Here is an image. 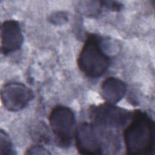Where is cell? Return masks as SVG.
I'll list each match as a JSON object with an SVG mask.
<instances>
[{"label":"cell","mask_w":155,"mask_h":155,"mask_svg":"<svg viewBox=\"0 0 155 155\" xmlns=\"http://www.w3.org/2000/svg\"><path fill=\"white\" fill-rule=\"evenodd\" d=\"M126 91L125 83L115 77H108L103 81L101 85L102 97L107 103L112 105H114L122 100Z\"/></svg>","instance_id":"ba28073f"},{"label":"cell","mask_w":155,"mask_h":155,"mask_svg":"<svg viewBox=\"0 0 155 155\" xmlns=\"http://www.w3.org/2000/svg\"><path fill=\"white\" fill-rule=\"evenodd\" d=\"M26 154H49L48 150L41 145H33L28 148L25 152Z\"/></svg>","instance_id":"4fadbf2b"},{"label":"cell","mask_w":155,"mask_h":155,"mask_svg":"<svg viewBox=\"0 0 155 155\" xmlns=\"http://www.w3.org/2000/svg\"><path fill=\"white\" fill-rule=\"evenodd\" d=\"M75 144L82 154H100L102 153L101 141L92 124L82 122L76 128Z\"/></svg>","instance_id":"8992f818"},{"label":"cell","mask_w":155,"mask_h":155,"mask_svg":"<svg viewBox=\"0 0 155 155\" xmlns=\"http://www.w3.org/2000/svg\"><path fill=\"white\" fill-rule=\"evenodd\" d=\"M1 97L4 107L10 111H18L25 108L34 98L33 91L20 82H10L1 88Z\"/></svg>","instance_id":"5b68a950"},{"label":"cell","mask_w":155,"mask_h":155,"mask_svg":"<svg viewBox=\"0 0 155 155\" xmlns=\"http://www.w3.org/2000/svg\"><path fill=\"white\" fill-rule=\"evenodd\" d=\"M0 140V154H14L15 153L10 137L2 130H1Z\"/></svg>","instance_id":"30bf717a"},{"label":"cell","mask_w":155,"mask_h":155,"mask_svg":"<svg viewBox=\"0 0 155 155\" xmlns=\"http://www.w3.org/2000/svg\"><path fill=\"white\" fill-rule=\"evenodd\" d=\"M49 124L55 142L61 148L70 146L75 133V115L69 107L58 105L51 111Z\"/></svg>","instance_id":"277c9868"},{"label":"cell","mask_w":155,"mask_h":155,"mask_svg":"<svg viewBox=\"0 0 155 155\" xmlns=\"http://www.w3.org/2000/svg\"><path fill=\"white\" fill-rule=\"evenodd\" d=\"M133 113L110 104L93 106L90 117L101 140L112 143L119 140L117 132L125 127L131 119Z\"/></svg>","instance_id":"7a4b0ae2"},{"label":"cell","mask_w":155,"mask_h":155,"mask_svg":"<svg viewBox=\"0 0 155 155\" xmlns=\"http://www.w3.org/2000/svg\"><path fill=\"white\" fill-rule=\"evenodd\" d=\"M31 136L38 143H47L50 140L49 129L43 122H39L34 127L32 130Z\"/></svg>","instance_id":"9c48e42d"},{"label":"cell","mask_w":155,"mask_h":155,"mask_svg":"<svg viewBox=\"0 0 155 155\" xmlns=\"http://www.w3.org/2000/svg\"><path fill=\"white\" fill-rule=\"evenodd\" d=\"M131 122L124 130L127 154H154L155 128L153 119L145 112L133 113Z\"/></svg>","instance_id":"6da1fadb"},{"label":"cell","mask_w":155,"mask_h":155,"mask_svg":"<svg viewBox=\"0 0 155 155\" xmlns=\"http://www.w3.org/2000/svg\"><path fill=\"white\" fill-rule=\"evenodd\" d=\"M102 40L97 35H90L86 39L78 59V67L87 76L97 78L107 71L110 58L102 46Z\"/></svg>","instance_id":"3957f363"},{"label":"cell","mask_w":155,"mask_h":155,"mask_svg":"<svg viewBox=\"0 0 155 155\" xmlns=\"http://www.w3.org/2000/svg\"><path fill=\"white\" fill-rule=\"evenodd\" d=\"M1 39L3 54L7 55L20 49L24 37L19 23L12 19L4 21L1 25Z\"/></svg>","instance_id":"52a82bcc"},{"label":"cell","mask_w":155,"mask_h":155,"mask_svg":"<svg viewBox=\"0 0 155 155\" xmlns=\"http://www.w3.org/2000/svg\"><path fill=\"white\" fill-rule=\"evenodd\" d=\"M49 20L54 25H62L68 21V17L64 12H56L51 15Z\"/></svg>","instance_id":"8fae6325"},{"label":"cell","mask_w":155,"mask_h":155,"mask_svg":"<svg viewBox=\"0 0 155 155\" xmlns=\"http://www.w3.org/2000/svg\"><path fill=\"white\" fill-rule=\"evenodd\" d=\"M100 2L102 7H105V8L114 12H119L123 8V4L118 1H100Z\"/></svg>","instance_id":"7c38bea8"}]
</instances>
